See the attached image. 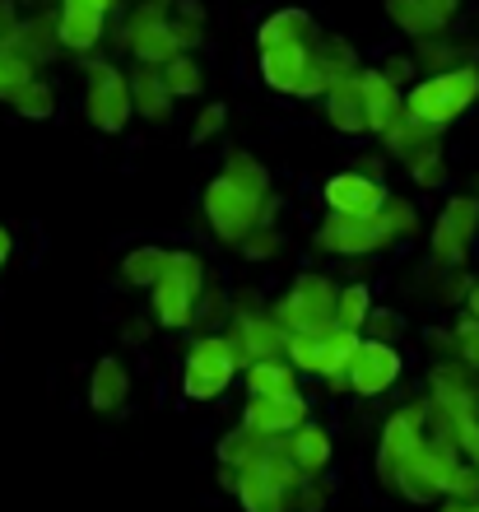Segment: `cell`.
Returning <instances> with one entry per match:
<instances>
[{
	"label": "cell",
	"instance_id": "cell-44",
	"mask_svg": "<svg viewBox=\"0 0 479 512\" xmlns=\"http://www.w3.org/2000/svg\"><path fill=\"white\" fill-rule=\"evenodd\" d=\"M354 173H363V177H382L386 173V159H382V154H363V159H354Z\"/></svg>",
	"mask_w": 479,
	"mask_h": 512
},
{
	"label": "cell",
	"instance_id": "cell-37",
	"mask_svg": "<svg viewBox=\"0 0 479 512\" xmlns=\"http://www.w3.org/2000/svg\"><path fill=\"white\" fill-rule=\"evenodd\" d=\"M280 252H284V233L280 229H256V233H247L242 247H238L242 261H256V266H261V261H275Z\"/></svg>",
	"mask_w": 479,
	"mask_h": 512
},
{
	"label": "cell",
	"instance_id": "cell-38",
	"mask_svg": "<svg viewBox=\"0 0 479 512\" xmlns=\"http://www.w3.org/2000/svg\"><path fill=\"white\" fill-rule=\"evenodd\" d=\"M228 131V103H205L191 122V145H210L214 135Z\"/></svg>",
	"mask_w": 479,
	"mask_h": 512
},
{
	"label": "cell",
	"instance_id": "cell-42",
	"mask_svg": "<svg viewBox=\"0 0 479 512\" xmlns=\"http://www.w3.org/2000/svg\"><path fill=\"white\" fill-rule=\"evenodd\" d=\"M414 66H419L414 56H400V52H396V56H386L377 70H382V75L396 84V89H410V84H414Z\"/></svg>",
	"mask_w": 479,
	"mask_h": 512
},
{
	"label": "cell",
	"instance_id": "cell-31",
	"mask_svg": "<svg viewBox=\"0 0 479 512\" xmlns=\"http://www.w3.org/2000/svg\"><path fill=\"white\" fill-rule=\"evenodd\" d=\"M10 108L24 117V122H52L56 108H61V98H56V84L47 80V75H38V80H28L19 94L10 98Z\"/></svg>",
	"mask_w": 479,
	"mask_h": 512
},
{
	"label": "cell",
	"instance_id": "cell-26",
	"mask_svg": "<svg viewBox=\"0 0 479 512\" xmlns=\"http://www.w3.org/2000/svg\"><path fill=\"white\" fill-rule=\"evenodd\" d=\"M479 47L475 42H461V38H428V42H414V61L428 70V75H447V70H461V66H475Z\"/></svg>",
	"mask_w": 479,
	"mask_h": 512
},
{
	"label": "cell",
	"instance_id": "cell-20",
	"mask_svg": "<svg viewBox=\"0 0 479 512\" xmlns=\"http://www.w3.org/2000/svg\"><path fill=\"white\" fill-rule=\"evenodd\" d=\"M131 103H135V117H145L149 126H163L173 117L177 98L168 94L159 66H140V61L131 66Z\"/></svg>",
	"mask_w": 479,
	"mask_h": 512
},
{
	"label": "cell",
	"instance_id": "cell-29",
	"mask_svg": "<svg viewBox=\"0 0 479 512\" xmlns=\"http://www.w3.org/2000/svg\"><path fill=\"white\" fill-rule=\"evenodd\" d=\"M266 438L261 433H252L247 424H238V429H228L224 438H219V447H214V457H219V466H233V471H247L252 461L266 457Z\"/></svg>",
	"mask_w": 479,
	"mask_h": 512
},
{
	"label": "cell",
	"instance_id": "cell-41",
	"mask_svg": "<svg viewBox=\"0 0 479 512\" xmlns=\"http://www.w3.org/2000/svg\"><path fill=\"white\" fill-rule=\"evenodd\" d=\"M400 331H405V317L396 308H373L368 326H363V340H386V345H396Z\"/></svg>",
	"mask_w": 479,
	"mask_h": 512
},
{
	"label": "cell",
	"instance_id": "cell-36",
	"mask_svg": "<svg viewBox=\"0 0 479 512\" xmlns=\"http://www.w3.org/2000/svg\"><path fill=\"white\" fill-rule=\"evenodd\" d=\"M405 173L414 177V187H424V191L447 187V159H442V149H428V154L410 159L405 163Z\"/></svg>",
	"mask_w": 479,
	"mask_h": 512
},
{
	"label": "cell",
	"instance_id": "cell-45",
	"mask_svg": "<svg viewBox=\"0 0 479 512\" xmlns=\"http://www.w3.org/2000/svg\"><path fill=\"white\" fill-rule=\"evenodd\" d=\"M424 5H428L433 14H438V19H447V24H452L456 10H461V0H424Z\"/></svg>",
	"mask_w": 479,
	"mask_h": 512
},
{
	"label": "cell",
	"instance_id": "cell-4",
	"mask_svg": "<svg viewBox=\"0 0 479 512\" xmlns=\"http://www.w3.org/2000/svg\"><path fill=\"white\" fill-rule=\"evenodd\" d=\"M117 47L131 52L140 66H168L182 56V42L173 33V0H135L117 28Z\"/></svg>",
	"mask_w": 479,
	"mask_h": 512
},
{
	"label": "cell",
	"instance_id": "cell-46",
	"mask_svg": "<svg viewBox=\"0 0 479 512\" xmlns=\"http://www.w3.org/2000/svg\"><path fill=\"white\" fill-rule=\"evenodd\" d=\"M238 485H242V471H233V466H219V489L238 494Z\"/></svg>",
	"mask_w": 479,
	"mask_h": 512
},
{
	"label": "cell",
	"instance_id": "cell-19",
	"mask_svg": "<svg viewBox=\"0 0 479 512\" xmlns=\"http://www.w3.org/2000/svg\"><path fill=\"white\" fill-rule=\"evenodd\" d=\"M312 61H317V47H303V42L298 47H266V52H256V66H261L266 89H275L284 98L298 94V84L312 70Z\"/></svg>",
	"mask_w": 479,
	"mask_h": 512
},
{
	"label": "cell",
	"instance_id": "cell-6",
	"mask_svg": "<svg viewBox=\"0 0 479 512\" xmlns=\"http://www.w3.org/2000/svg\"><path fill=\"white\" fill-rule=\"evenodd\" d=\"M84 117L103 135H121L126 122L135 117L131 75L117 61H107V56H89L84 61Z\"/></svg>",
	"mask_w": 479,
	"mask_h": 512
},
{
	"label": "cell",
	"instance_id": "cell-40",
	"mask_svg": "<svg viewBox=\"0 0 479 512\" xmlns=\"http://www.w3.org/2000/svg\"><path fill=\"white\" fill-rule=\"evenodd\" d=\"M214 322H228V289L224 284H205V294H200V303H196V322L191 326H214Z\"/></svg>",
	"mask_w": 479,
	"mask_h": 512
},
{
	"label": "cell",
	"instance_id": "cell-27",
	"mask_svg": "<svg viewBox=\"0 0 479 512\" xmlns=\"http://www.w3.org/2000/svg\"><path fill=\"white\" fill-rule=\"evenodd\" d=\"M382 149L391 154V159L410 163V159H419V154H428V149H442V131H433V126H424V122H414L410 112H405V117H400V122L382 135Z\"/></svg>",
	"mask_w": 479,
	"mask_h": 512
},
{
	"label": "cell",
	"instance_id": "cell-5",
	"mask_svg": "<svg viewBox=\"0 0 479 512\" xmlns=\"http://www.w3.org/2000/svg\"><path fill=\"white\" fill-rule=\"evenodd\" d=\"M238 373H242V364H238L233 340L205 331V336L191 340L187 359H182V396L196 405H210L238 382Z\"/></svg>",
	"mask_w": 479,
	"mask_h": 512
},
{
	"label": "cell",
	"instance_id": "cell-1",
	"mask_svg": "<svg viewBox=\"0 0 479 512\" xmlns=\"http://www.w3.org/2000/svg\"><path fill=\"white\" fill-rule=\"evenodd\" d=\"M479 103V66H461L447 75H424L405 89V112L414 122L447 131L452 122H461L470 108Z\"/></svg>",
	"mask_w": 479,
	"mask_h": 512
},
{
	"label": "cell",
	"instance_id": "cell-51",
	"mask_svg": "<svg viewBox=\"0 0 479 512\" xmlns=\"http://www.w3.org/2000/svg\"><path fill=\"white\" fill-rule=\"evenodd\" d=\"M475 196H479V182H475Z\"/></svg>",
	"mask_w": 479,
	"mask_h": 512
},
{
	"label": "cell",
	"instance_id": "cell-48",
	"mask_svg": "<svg viewBox=\"0 0 479 512\" xmlns=\"http://www.w3.org/2000/svg\"><path fill=\"white\" fill-rule=\"evenodd\" d=\"M433 512H479V503H456V499H442V508Z\"/></svg>",
	"mask_w": 479,
	"mask_h": 512
},
{
	"label": "cell",
	"instance_id": "cell-47",
	"mask_svg": "<svg viewBox=\"0 0 479 512\" xmlns=\"http://www.w3.org/2000/svg\"><path fill=\"white\" fill-rule=\"evenodd\" d=\"M10 252H14V238H10V229L0 224V270H5V261H10Z\"/></svg>",
	"mask_w": 479,
	"mask_h": 512
},
{
	"label": "cell",
	"instance_id": "cell-3",
	"mask_svg": "<svg viewBox=\"0 0 479 512\" xmlns=\"http://www.w3.org/2000/svg\"><path fill=\"white\" fill-rule=\"evenodd\" d=\"M205 256L191 247H173V266L149 289V312L163 331H187L196 322V303L205 294Z\"/></svg>",
	"mask_w": 479,
	"mask_h": 512
},
{
	"label": "cell",
	"instance_id": "cell-7",
	"mask_svg": "<svg viewBox=\"0 0 479 512\" xmlns=\"http://www.w3.org/2000/svg\"><path fill=\"white\" fill-rule=\"evenodd\" d=\"M303 485V471L284 457V438H270L266 457L242 471L238 503L242 512H289V494Z\"/></svg>",
	"mask_w": 479,
	"mask_h": 512
},
{
	"label": "cell",
	"instance_id": "cell-13",
	"mask_svg": "<svg viewBox=\"0 0 479 512\" xmlns=\"http://www.w3.org/2000/svg\"><path fill=\"white\" fill-rule=\"evenodd\" d=\"M228 340L238 350V364L252 368L261 359H284V345H289V331L275 322V312H242V317H228Z\"/></svg>",
	"mask_w": 479,
	"mask_h": 512
},
{
	"label": "cell",
	"instance_id": "cell-21",
	"mask_svg": "<svg viewBox=\"0 0 479 512\" xmlns=\"http://www.w3.org/2000/svg\"><path fill=\"white\" fill-rule=\"evenodd\" d=\"M126 401H131V368L121 364L117 354H103L89 373V405L98 415H117Z\"/></svg>",
	"mask_w": 479,
	"mask_h": 512
},
{
	"label": "cell",
	"instance_id": "cell-11",
	"mask_svg": "<svg viewBox=\"0 0 479 512\" xmlns=\"http://www.w3.org/2000/svg\"><path fill=\"white\" fill-rule=\"evenodd\" d=\"M475 233H479V196H452V201L442 205V215L438 224H433V266L442 270H456V266H466V256H470V243H475Z\"/></svg>",
	"mask_w": 479,
	"mask_h": 512
},
{
	"label": "cell",
	"instance_id": "cell-30",
	"mask_svg": "<svg viewBox=\"0 0 479 512\" xmlns=\"http://www.w3.org/2000/svg\"><path fill=\"white\" fill-rule=\"evenodd\" d=\"M224 177L233 182V187L252 191V196H270V191H275V182H270V168L256 159L252 149H228Z\"/></svg>",
	"mask_w": 479,
	"mask_h": 512
},
{
	"label": "cell",
	"instance_id": "cell-28",
	"mask_svg": "<svg viewBox=\"0 0 479 512\" xmlns=\"http://www.w3.org/2000/svg\"><path fill=\"white\" fill-rule=\"evenodd\" d=\"M247 396H298V368L289 359H261V364L242 368Z\"/></svg>",
	"mask_w": 479,
	"mask_h": 512
},
{
	"label": "cell",
	"instance_id": "cell-50",
	"mask_svg": "<svg viewBox=\"0 0 479 512\" xmlns=\"http://www.w3.org/2000/svg\"><path fill=\"white\" fill-rule=\"evenodd\" d=\"M145 331H149L145 317H135V326H126V340H145Z\"/></svg>",
	"mask_w": 479,
	"mask_h": 512
},
{
	"label": "cell",
	"instance_id": "cell-32",
	"mask_svg": "<svg viewBox=\"0 0 479 512\" xmlns=\"http://www.w3.org/2000/svg\"><path fill=\"white\" fill-rule=\"evenodd\" d=\"M373 308L377 303H373V289H368V284H345V289H340V303H335V326L363 336V326H368Z\"/></svg>",
	"mask_w": 479,
	"mask_h": 512
},
{
	"label": "cell",
	"instance_id": "cell-33",
	"mask_svg": "<svg viewBox=\"0 0 479 512\" xmlns=\"http://www.w3.org/2000/svg\"><path fill=\"white\" fill-rule=\"evenodd\" d=\"M163 84H168V94L173 98H200L205 94V70H200L196 52L173 56V61L163 66Z\"/></svg>",
	"mask_w": 479,
	"mask_h": 512
},
{
	"label": "cell",
	"instance_id": "cell-39",
	"mask_svg": "<svg viewBox=\"0 0 479 512\" xmlns=\"http://www.w3.org/2000/svg\"><path fill=\"white\" fill-rule=\"evenodd\" d=\"M331 508V485L326 480H303V485L289 494V512H326Z\"/></svg>",
	"mask_w": 479,
	"mask_h": 512
},
{
	"label": "cell",
	"instance_id": "cell-16",
	"mask_svg": "<svg viewBox=\"0 0 479 512\" xmlns=\"http://www.w3.org/2000/svg\"><path fill=\"white\" fill-rule=\"evenodd\" d=\"M0 52H14L24 56L28 66H47L56 52H61V28H56V10H33L19 19V28H14L10 38L0 42Z\"/></svg>",
	"mask_w": 479,
	"mask_h": 512
},
{
	"label": "cell",
	"instance_id": "cell-23",
	"mask_svg": "<svg viewBox=\"0 0 479 512\" xmlns=\"http://www.w3.org/2000/svg\"><path fill=\"white\" fill-rule=\"evenodd\" d=\"M284 457H289L293 466L303 471V480H317V475L331 466V433L307 419L303 429L284 438Z\"/></svg>",
	"mask_w": 479,
	"mask_h": 512
},
{
	"label": "cell",
	"instance_id": "cell-10",
	"mask_svg": "<svg viewBox=\"0 0 479 512\" xmlns=\"http://www.w3.org/2000/svg\"><path fill=\"white\" fill-rule=\"evenodd\" d=\"M428 410H433L428 401L400 405L396 415L382 424V438H377V480L382 485H391V475L428 443Z\"/></svg>",
	"mask_w": 479,
	"mask_h": 512
},
{
	"label": "cell",
	"instance_id": "cell-34",
	"mask_svg": "<svg viewBox=\"0 0 479 512\" xmlns=\"http://www.w3.org/2000/svg\"><path fill=\"white\" fill-rule=\"evenodd\" d=\"M317 61H321V70L331 75V84L335 80H345V75H359V47L349 38H335V33H326V38L317 42Z\"/></svg>",
	"mask_w": 479,
	"mask_h": 512
},
{
	"label": "cell",
	"instance_id": "cell-14",
	"mask_svg": "<svg viewBox=\"0 0 479 512\" xmlns=\"http://www.w3.org/2000/svg\"><path fill=\"white\" fill-rule=\"evenodd\" d=\"M307 419H312V405L303 396H247V405H242V424L261 433L266 443L298 433Z\"/></svg>",
	"mask_w": 479,
	"mask_h": 512
},
{
	"label": "cell",
	"instance_id": "cell-24",
	"mask_svg": "<svg viewBox=\"0 0 479 512\" xmlns=\"http://www.w3.org/2000/svg\"><path fill=\"white\" fill-rule=\"evenodd\" d=\"M382 10H386V19L396 24V33H405L410 42L447 38V33H452V24H447V19H438L424 0H382Z\"/></svg>",
	"mask_w": 479,
	"mask_h": 512
},
{
	"label": "cell",
	"instance_id": "cell-17",
	"mask_svg": "<svg viewBox=\"0 0 479 512\" xmlns=\"http://www.w3.org/2000/svg\"><path fill=\"white\" fill-rule=\"evenodd\" d=\"M326 38L312 19V10L303 5H280V10H270L261 24H256V52H266V47H317Z\"/></svg>",
	"mask_w": 479,
	"mask_h": 512
},
{
	"label": "cell",
	"instance_id": "cell-22",
	"mask_svg": "<svg viewBox=\"0 0 479 512\" xmlns=\"http://www.w3.org/2000/svg\"><path fill=\"white\" fill-rule=\"evenodd\" d=\"M321 108H326V122H331V131H340V135H368V112H363L359 75L335 80L331 94L321 98Z\"/></svg>",
	"mask_w": 479,
	"mask_h": 512
},
{
	"label": "cell",
	"instance_id": "cell-18",
	"mask_svg": "<svg viewBox=\"0 0 479 512\" xmlns=\"http://www.w3.org/2000/svg\"><path fill=\"white\" fill-rule=\"evenodd\" d=\"M359 89H363V112H368V135L382 140V135L405 117V89H396L377 66L359 70Z\"/></svg>",
	"mask_w": 479,
	"mask_h": 512
},
{
	"label": "cell",
	"instance_id": "cell-43",
	"mask_svg": "<svg viewBox=\"0 0 479 512\" xmlns=\"http://www.w3.org/2000/svg\"><path fill=\"white\" fill-rule=\"evenodd\" d=\"M19 19H24V14H19V0H0V42L19 28Z\"/></svg>",
	"mask_w": 479,
	"mask_h": 512
},
{
	"label": "cell",
	"instance_id": "cell-49",
	"mask_svg": "<svg viewBox=\"0 0 479 512\" xmlns=\"http://www.w3.org/2000/svg\"><path fill=\"white\" fill-rule=\"evenodd\" d=\"M466 312H470V317H475V322H479V280L470 284V294H466Z\"/></svg>",
	"mask_w": 479,
	"mask_h": 512
},
{
	"label": "cell",
	"instance_id": "cell-35",
	"mask_svg": "<svg viewBox=\"0 0 479 512\" xmlns=\"http://www.w3.org/2000/svg\"><path fill=\"white\" fill-rule=\"evenodd\" d=\"M382 224L391 229L396 243H410L414 233H419V210H414V201H405V196H391L382 210Z\"/></svg>",
	"mask_w": 479,
	"mask_h": 512
},
{
	"label": "cell",
	"instance_id": "cell-15",
	"mask_svg": "<svg viewBox=\"0 0 479 512\" xmlns=\"http://www.w3.org/2000/svg\"><path fill=\"white\" fill-rule=\"evenodd\" d=\"M400 368H405V359H400L396 345H386V340H363L359 354H354V368H349V391L363 396V401H373V396L396 387Z\"/></svg>",
	"mask_w": 479,
	"mask_h": 512
},
{
	"label": "cell",
	"instance_id": "cell-2",
	"mask_svg": "<svg viewBox=\"0 0 479 512\" xmlns=\"http://www.w3.org/2000/svg\"><path fill=\"white\" fill-rule=\"evenodd\" d=\"M335 303H340V284L331 275H321V270H303L284 289V298H275L270 312L289 336H326V331H340L335 326Z\"/></svg>",
	"mask_w": 479,
	"mask_h": 512
},
{
	"label": "cell",
	"instance_id": "cell-9",
	"mask_svg": "<svg viewBox=\"0 0 479 512\" xmlns=\"http://www.w3.org/2000/svg\"><path fill=\"white\" fill-rule=\"evenodd\" d=\"M312 247L321 256H377L391 252L396 238L391 229L377 219H345V215H321V224L312 229Z\"/></svg>",
	"mask_w": 479,
	"mask_h": 512
},
{
	"label": "cell",
	"instance_id": "cell-8",
	"mask_svg": "<svg viewBox=\"0 0 479 512\" xmlns=\"http://www.w3.org/2000/svg\"><path fill=\"white\" fill-rule=\"evenodd\" d=\"M261 201H266V196H252V191L233 187V182L219 173L210 187H205V224H210V233L219 243L242 247L247 233L261 229Z\"/></svg>",
	"mask_w": 479,
	"mask_h": 512
},
{
	"label": "cell",
	"instance_id": "cell-12",
	"mask_svg": "<svg viewBox=\"0 0 479 512\" xmlns=\"http://www.w3.org/2000/svg\"><path fill=\"white\" fill-rule=\"evenodd\" d=\"M391 201V191H386L382 177H363L354 168L345 173H331L321 182V205H326V215H345V219H377Z\"/></svg>",
	"mask_w": 479,
	"mask_h": 512
},
{
	"label": "cell",
	"instance_id": "cell-25",
	"mask_svg": "<svg viewBox=\"0 0 479 512\" xmlns=\"http://www.w3.org/2000/svg\"><path fill=\"white\" fill-rule=\"evenodd\" d=\"M168 266H173V247H159V243H140L131 247V252L121 256V280H126V289H154V284L168 275Z\"/></svg>",
	"mask_w": 479,
	"mask_h": 512
}]
</instances>
